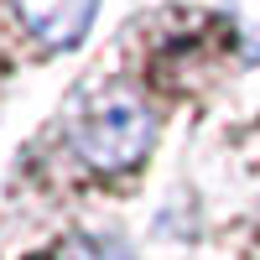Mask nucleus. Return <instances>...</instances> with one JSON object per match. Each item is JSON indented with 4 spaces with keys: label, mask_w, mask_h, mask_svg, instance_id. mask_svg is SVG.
I'll return each mask as SVG.
<instances>
[{
    "label": "nucleus",
    "mask_w": 260,
    "mask_h": 260,
    "mask_svg": "<svg viewBox=\"0 0 260 260\" xmlns=\"http://www.w3.org/2000/svg\"><path fill=\"white\" fill-rule=\"evenodd\" d=\"M68 141L94 172H130L156 146V110L125 78L89 83L68 110Z\"/></svg>",
    "instance_id": "1"
},
{
    "label": "nucleus",
    "mask_w": 260,
    "mask_h": 260,
    "mask_svg": "<svg viewBox=\"0 0 260 260\" xmlns=\"http://www.w3.org/2000/svg\"><path fill=\"white\" fill-rule=\"evenodd\" d=\"M11 11L47 52H68L89 37L99 0H11Z\"/></svg>",
    "instance_id": "2"
},
{
    "label": "nucleus",
    "mask_w": 260,
    "mask_h": 260,
    "mask_svg": "<svg viewBox=\"0 0 260 260\" xmlns=\"http://www.w3.org/2000/svg\"><path fill=\"white\" fill-rule=\"evenodd\" d=\"M245 62H260V0H219Z\"/></svg>",
    "instance_id": "3"
},
{
    "label": "nucleus",
    "mask_w": 260,
    "mask_h": 260,
    "mask_svg": "<svg viewBox=\"0 0 260 260\" xmlns=\"http://www.w3.org/2000/svg\"><path fill=\"white\" fill-rule=\"evenodd\" d=\"M47 260H136V255H130L125 240H110V234H73Z\"/></svg>",
    "instance_id": "4"
}]
</instances>
